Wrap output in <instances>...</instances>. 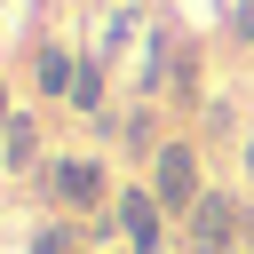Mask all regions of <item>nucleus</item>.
<instances>
[{"instance_id":"nucleus-1","label":"nucleus","mask_w":254,"mask_h":254,"mask_svg":"<svg viewBox=\"0 0 254 254\" xmlns=\"http://www.w3.org/2000/svg\"><path fill=\"white\" fill-rule=\"evenodd\" d=\"M206 190H198V159H190V143H167L159 151V206H175V214H190Z\"/></svg>"},{"instance_id":"nucleus-2","label":"nucleus","mask_w":254,"mask_h":254,"mask_svg":"<svg viewBox=\"0 0 254 254\" xmlns=\"http://www.w3.org/2000/svg\"><path fill=\"white\" fill-rule=\"evenodd\" d=\"M230 230H238V206L206 190V198L190 206V254H222V246H230Z\"/></svg>"},{"instance_id":"nucleus-3","label":"nucleus","mask_w":254,"mask_h":254,"mask_svg":"<svg viewBox=\"0 0 254 254\" xmlns=\"http://www.w3.org/2000/svg\"><path fill=\"white\" fill-rule=\"evenodd\" d=\"M56 198H64V206H95V198H103V175H95L87 159H64V167H56Z\"/></svg>"},{"instance_id":"nucleus-4","label":"nucleus","mask_w":254,"mask_h":254,"mask_svg":"<svg viewBox=\"0 0 254 254\" xmlns=\"http://www.w3.org/2000/svg\"><path fill=\"white\" fill-rule=\"evenodd\" d=\"M119 222H127L135 254H159V206H151L143 190H127V198H119Z\"/></svg>"},{"instance_id":"nucleus-5","label":"nucleus","mask_w":254,"mask_h":254,"mask_svg":"<svg viewBox=\"0 0 254 254\" xmlns=\"http://www.w3.org/2000/svg\"><path fill=\"white\" fill-rule=\"evenodd\" d=\"M40 87H48V95H71V87H79V64H71L64 48H40Z\"/></svg>"},{"instance_id":"nucleus-6","label":"nucleus","mask_w":254,"mask_h":254,"mask_svg":"<svg viewBox=\"0 0 254 254\" xmlns=\"http://www.w3.org/2000/svg\"><path fill=\"white\" fill-rule=\"evenodd\" d=\"M71 103H79V111H95V103H103V64H79V87H71Z\"/></svg>"},{"instance_id":"nucleus-7","label":"nucleus","mask_w":254,"mask_h":254,"mask_svg":"<svg viewBox=\"0 0 254 254\" xmlns=\"http://www.w3.org/2000/svg\"><path fill=\"white\" fill-rule=\"evenodd\" d=\"M32 159V119H8V167Z\"/></svg>"},{"instance_id":"nucleus-8","label":"nucleus","mask_w":254,"mask_h":254,"mask_svg":"<svg viewBox=\"0 0 254 254\" xmlns=\"http://www.w3.org/2000/svg\"><path fill=\"white\" fill-rule=\"evenodd\" d=\"M32 254H79V246H71V230H40V238H32Z\"/></svg>"},{"instance_id":"nucleus-9","label":"nucleus","mask_w":254,"mask_h":254,"mask_svg":"<svg viewBox=\"0 0 254 254\" xmlns=\"http://www.w3.org/2000/svg\"><path fill=\"white\" fill-rule=\"evenodd\" d=\"M246 175H254V143H246Z\"/></svg>"},{"instance_id":"nucleus-10","label":"nucleus","mask_w":254,"mask_h":254,"mask_svg":"<svg viewBox=\"0 0 254 254\" xmlns=\"http://www.w3.org/2000/svg\"><path fill=\"white\" fill-rule=\"evenodd\" d=\"M246 238H254V214H246Z\"/></svg>"},{"instance_id":"nucleus-11","label":"nucleus","mask_w":254,"mask_h":254,"mask_svg":"<svg viewBox=\"0 0 254 254\" xmlns=\"http://www.w3.org/2000/svg\"><path fill=\"white\" fill-rule=\"evenodd\" d=\"M0 103H8V95H0Z\"/></svg>"}]
</instances>
